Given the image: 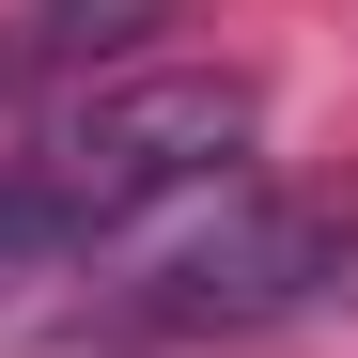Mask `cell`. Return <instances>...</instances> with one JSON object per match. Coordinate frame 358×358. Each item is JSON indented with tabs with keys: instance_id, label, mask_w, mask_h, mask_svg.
Segmentation results:
<instances>
[{
	"instance_id": "cell-3",
	"label": "cell",
	"mask_w": 358,
	"mask_h": 358,
	"mask_svg": "<svg viewBox=\"0 0 358 358\" xmlns=\"http://www.w3.org/2000/svg\"><path fill=\"white\" fill-rule=\"evenodd\" d=\"M171 16V0H16L0 16V109H31V94H94V63H125V47Z\"/></svg>"
},
{
	"instance_id": "cell-2",
	"label": "cell",
	"mask_w": 358,
	"mask_h": 358,
	"mask_svg": "<svg viewBox=\"0 0 358 358\" xmlns=\"http://www.w3.org/2000/svg\"><path fill=\"white\" fill-rule=\"evenodd\" d=\"M327 280H343V203L234 187L187 250H156V265H141L125 327H156V343H218V327H280V312H312Z\"/></svg>"
},
{
	"instance_id": "cell-1",
	"label": "cell",
	"mask_w": 358,
	"mask_h": 358,
	"mask_svg": "<svg viewBox=\"0 0 358 358\" xmlns=\"http://www.w3.org/2000/svg\"><path fill=\"white\" fill-rule=\"evenodd\" d=\"M250 125H265V94L234 63H125V78H94V94L47 109V141H31L16 187L63 234H125V218L187 203V187H234Z\"/></svg>"
},
{
	"instance_id": "cell-4",
	"label": "cell",
	"mask_w": 358,
	"mask_h": 358,
	"mask_svg": "<svg viewBox=\"0 0 358 358\" xmlns=\"http://www.w3.org/2000/svg\"><path fill=\"white\" fill-rule=\"evenodd\" d=\"M63 250H78V234L47 218V203L16 187V171H0V280H47V265H63Z\"/></svg>"
}]
</instances>
